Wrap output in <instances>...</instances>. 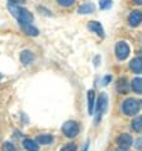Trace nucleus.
I'll use <instances>...</instances> for the list:
<instances>
[{"instance_id":"1","label":"nucleus","mask_w":142,"mask_h":151,"mask_svg":"<svg viewBox=\"0 0 142 151\" xmlns=\"http://www.w3.org/2000/svg\"><path fill=\"white\" fill-rule=\"evenodd\" d=\"M8 9H9L10 13L19 20L20 26H24V24H31V22L33 20V15L29 13L27 9L18 6L16 4L9 3V4H8Z\"/></svg>"},{"instance_id":"2","label":"nucleus","mask_w":142,"mask_h":151,"mask_svg":"<svg viewBox=\"0 0 142 151\" xmlns=\"http://www.w3.org/2000/svg\"><path fill=\"white\" fill-rule=\"evenodd\" d=\"M141 103L135 98H128L122 103V111L126 116H136L140 111Z\"/></svg>"},{"instance_id":"3","label":"nucleus","mask_w":142,"mask_h":151,"mask_svg":"<svg viewBox=\"0 0 142 151\" xmlns=\"http://www.w3.org/2000/svg\"><path fill=\"white\" fill-rule=\"evenodd\" d=\"M79 131H80V127H79V124L75 121H67V122H65L64 126H62V132L69 138L76 137L79 135Z\"/></svg>"},{"instance_id":"4","label":"nucleus","mask_w":142,"mask_h":151,"mask_svg":"<svg viewBox=\"0 0 142 151\" xmlns=\"http://www.w3.org/2000/svg\"><path fill=\"white\" fill-rule=\"evenodd\" d=\"M129 55V47H128V45L126 43V42H118V43L115 45V56L118 60L120 61H123V60H126V58L128 57Z\"/></svg>"},{"instance_id":"5","label":"nucleus","mask_w":142,"mask_h":151,"mask_svg":"<svg viewBox=\"0 0 142 151\" xmlns=\"http://www.w3.org/2000/svg\"><path fill=\"white\" fill-rule=\"evenodd\" d=\"M117 144L122 149H128L133 144V138L129 133H122V135H119L117 137Z\"/></svg>"},{"instance_id":"6","label":"nucleus","mask_w":142,"mask_h":151,"mask_svg":"<svg viewBox=\"0 0 142 151\" xmlns=\"http://www.w3.org/2000/svg\"><path fill=\"white\" fill-rule=\"evenodd\" d=\"M107 104H108V98L105 94H102L99 96V100H98V106H97V114H98V118H97V122L100 119V117L103 116V113L105 112L107 109Z\"/></svg>"},{"instance_id":"7","label":"nucleus","mask_w":142,"mask_h":151,"mask_svg":"<svg viewBox=\"0 0 142 151\" xmlns=\"http://www.w3.org/2000/svg\"><path fill=\"white\" fill-rule=\"evenodd\" d=\"M142 22V12L140 10H133L128 15V23L132 27H137Z\"/></svg>"},{"instance_id":"8","label":"nucleus","mask_w":142,"mask_h":151,"mask_svg":"<svg viewBox=\"0 0 142 151\" xmlns=\"http://www.w3.org/2000/svg\"><path fill=\"white\" fill-rule=\"evenodd\" d=\"M87 28L90 29V31H93L94 33H97V35L99 37H104V29L102 27V24H100L99 22H95V20H91V22H89V24H87Z\"/></svg>"},{"instance_id":"9","label":"nucleus","mask_w":142,"mask_h":151,"mask_svg":"<svg viewBox=\"0 0 142 151\" xmlns=\"http://www.w3.org/2000/svg\"><path fill=\"white\" fill-rule=\"evenodd\" d=\"M129 69L136 74L142 73V57H135L133 60L129 62Z\"/></svg>"},{"instance_id":"10","label":"nucleus","mask_w":142,"mask_h":151,"mask_svg":"<svg viewBox=\"0 0 142 151\" xmlns=\"http://www.w3.org/2000/svg\"><path fill=\"white\" fill-rule=\"evenodd\" d=\"M33 61H34V55H33V52H31V51H23L22 53H20V62H22L24 66L31 65Z\"/></svg>"},{"instance_id":"11","label":"nucleus","mask_w":142,"mask_h":151,"mask_svg":"<svg viewBox=\"0 0 142 151\" xmlns=\"http://www.w3.org/2000/svg\"><path fill=\"white\" fill-rule=\"evenodd\" d=\"M94 107H95V93L94 90L87 91V112L91 116L94 113Z\"/></svg>"},{"instance_id":"12","label":"nucleus","mask_w":142,"mask_h":151,"mask_svg":"<svg viewBox=\"0 0 142 151\" xmlns=\"http://www.w3.org/2000/svg\"><path fill=\"white\" fill-rule=\"evenodd\" d=\"M23 146L27 151H38V144L34 140H31V138H26L23 141Z\"/></svg>"},{"instance_id":"13","label":"nucleus","mask_w":142,"mask_h":151,"mask_svg":"<svg viewBox=\"0 0 142 151\" xmlns=\"http://www.w3.org/2000/svg\"><path fill=\"white\" fill-rule=\"evenodd\" d=\"M52 141H53V136L52 135H48V133L39 135L38 137H37V140H36V142L38 145H48V144H51Z\"/></svg>"},{"instance_id":"14","label":"nucleus","mask_w":142,"mask_h":151,"mask_svg":"<svg viewBox=\"0 0 142 151\" xmlns=\"http://www.w3.org/2000/svg\"><path fill=\"white\" fill-rule=\"evenodd\" d=\"M132 90L137 94H142V78H135L131 81Z\"/></svg>"},{"instance_id":"15","label":"nucleus","mask_w":142,"mask_h":151,"mask_svg":"<svg viewBox=\"0 0 142 151\" xmlns=\"http://www.w3.org/2000/svg\"><path fill=\"white\" fill-rule=\"evenodd\" d=\"M131 128H132L135 132L142 133V116L136 117V118L132 121V123H131Z\"/></svg>"},{"instance_id":"16","label":"nucleus","mask_w":142,"mask_h":151,"mask_svg":"<svg viewBox=\"0 0 142 151\" xmlns=\"http://www.w3.org/2000/svg\"><path fill=\"white\" fill-rule=\"evenodd\" d=\"M94 10H95V6L93 5V4H90V3L84 4V5H81V6L77 9V12H79L80 14H90V13H93Z\"/></svg>"},{"instance_id":"17","label":"nucleus","mask_w":142,"mask_h":151,"mask_svg":"<svg viewBox=\"0 0 142 151\" xmlns=\"http://www.w3.org/2000/svg\"><path fill=\"white\" fill-rule=\"evenodd\" d=\"M22 28H23V31L29 36H38V29H37L36 27L31 26V24H24V26H22Z\"/></svg>"},{"instance_id":"18","label":"nucleus","mask_w":142,"mask_h":151,"mask_svg":"<svg viewBox=\"0 0 142 151\" xmlns=\"http://www.w3.org/2000/svg\"><path fill=\"white\" fill-rule=\"evenodd\" d=\"M127 86H128V84H127L126 78L119 79V80H118V84H117V90H118L119 93H126Z\"/></svg>"},{"instance_id":"19","label":"nucleus","mask_w":142,"mask_h":151,"mask_svg":"<svg viewBox=\"0 0 142 151\" xmlns=\"http://www.w3.org/2000/svg\"><path fill=\"white\" fill-rule=\"evenodd\" d=\"M77 146L76 144H74V142H71V144H66L64 147H62L60 151H76Z\"/></svg>"},{"instance_id":"20","label":"nucleus","mask_w":142,"mask_h":151,"mask_svg":"<svg viewBox=\"0 0 142 151\" xmlns=\"http://www.w3.org/2000/svg\"><path fill=\"white\" fill-rule=\"evenodd\" d=\"M112 6V0H100V8L102 9H109Z\"/></svg>"},{"instance_id":"21","label":"nucleus","mask_w":142,"mask_h":151,"mask_svg":"<svg viewBox=\"0 0 142 151\" xmlns=\"http://www.w3.org/2000/svg\"><path fill=\"white\" fill-rule=\"evenodd\" d=\"M3 151H16V150L11 142H5V144L3 145Z\"/></svg>"},{"instance_id":"22","label":"nucleus","mask_w":142,"mask_h":151,"mask_svg":"<svg viewBox=\"0 0 142 151\" xmlns=\"http://www.w3.org/2000/svg\"><path fill=\"white\" fill-rule=\"evenodd\" d=\"M57 3L62 6H71L75 3V0H57Z\"/></svg>"},{"instance_id":"23","label":"nucleus","mask_w":142,"mask_h":151,"mask_svg":"<svg viewBox=\"0 0 142 151\" xmlns=\"http://www.w3.org/2000/svg\"><path fill=\"white\" fill-rule=\"evenodd\" d=\"M9 3H11V4H18V3H24V0H9Z\"/></svg>"},{"instance_id":"24","label":"nucleus","mask_w":142,"mask_h":151,"mask_svg":"<svg viewBox=\"0 0 142 151\" xmlns=\"http://www.w3.org/2000/svg\"><path fill=\"white\" fill-rule=\"evenodd\" d=\"M110 79H112L110 76H105V78H104V85H107V84L110 81Z\"/></svg>"},{"instance_id":"25","label":"nucleus","mask_w":142,"mask_h":151,"mask_svg":"<svg viewBox=\"0 0 142 151\" xmlns=\"http://www.w3.org/2000/svg\"><path fill=\"white\" fill-rule=\"evenodd\" d=\"M135 1V4H137V5H142V0H133Z\"/></svg>"},{"instance_id":"26","label":"nucleus","mask_w":142,"mask_h":151,"mask_svg":"<svg viewBox=\"0 0 142 151\" xmlns=\"http://www.w3.org/2000/svg\"><path fill=\"white\" fill-rule=\"evenodd\" d=\"M117 151H127V149H122V147H119V149L117 150Z\"/></svg>"},{"instance_id":"27","label":"nucleus","mask_w":142,"mask_h":151,"mask_svg":"<svg viewBox=\"0 0 142 151\" xmlns=\"http://www.w3.org/2000/svg\"><path fill=\"white\" fill-rule=\"evenodd\" d=\"M141 104H142V103H141Z\"/></svg>"}]
</instances>
